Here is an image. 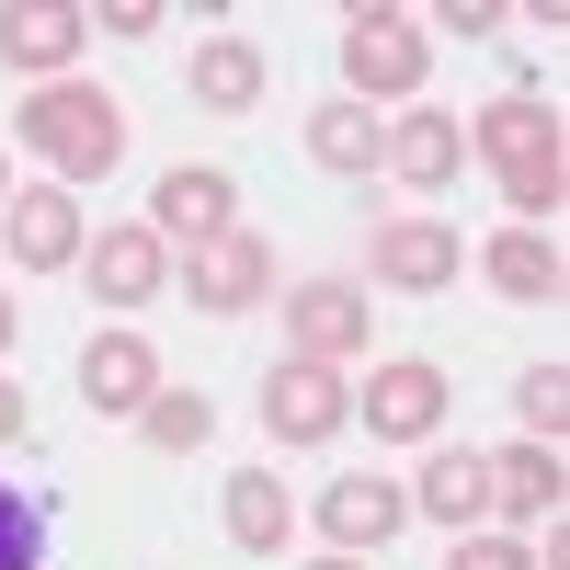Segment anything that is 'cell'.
Instances as JSON below:
<instances>
[{"instance_id": "obj_19", "label": "cell", "mask_w": 570, "mask_h": 570, "mask_svg": "<svg viewBox=\"0 0 570 570\" xmlns=\"http://www.w3.org/2000/svg\"><path fill=\"white\" fill-rule=\"evenodd\" d=\"M285 537H297V502L274 491V468H240V480H228V548H252V559H274Z\"/></svg>"}, {"instance_id": "obj_13", "label": "cell", "mask_w": 570, "mask_h": 570, "mask_svg": "<svg viewBox=\"0 0 570 570\" xmlns=\"http://www.w3.org/2000/svg\"><path fill=\"white\" fill-rule=\"evenodd\" d=\"M285 343H297L308 365H343V354H365V297L354 285H297V297H285Z\"/></svg>"}, {"instance_id": "obj_17", "label": "cell", "mask_w": 570, "mask_h": 570, "mask_svg": "<svg viewBox=\"0 0 570 570\" xmlns=\"http://www.w3.org/2000/svg\"><path fill=\"white\" fill-rule=\"evenodd\" d=\"M389 171L411 183V195H445V183L468 171V137H456V115H400V126H389Z\"/></svg>"}, {"instance_id": "obj_31", "label": "cell", "mask_w": 570, "mask_h": 570, "mask_svg": "<svg viewBox=\"0 0 570 570\" xmlns=\"http://www.w3.org/2000/svg\"><path fill=\"white\" fill-rule=\"evenodd\" d=\"M0 206H12V183H0Z\"/></svg>"}, {"instance_id": "obj_30", "label": "cell", "mask_w": 570, "mask_h": 570, "mask_svg": "<svg viewBox=\"0 0 570 570\" xmlns=\"http://www.w3.org/2000/svg\"><path fill=\"white\" fill-rule=\"evenodd\" d=\"M0 354H12V297H0Z\"/></svg>"}, {"instance_id": "obj_23", "label": "cell", "mask_w": 570, "mask_h": 570, "mask_svg": "<svg viewBox=\"0 0 570 570\" xmlns=\"http://www.w3.org/2000/svg\"><path fill=\"white\" fill-rule=\"evenodd\" d=\"M513 411H525V445H559L570 434V376L559 365H525V376H513Z\"/></svg>"}, {"instance_id": "obj_16", "label": "cell", "mask_w": 570, "mask_h": 570, "mask_svg": "<svg viewBox=\"0 0 570 570\" xmlns=\"http://www.w3.org/2000/svg\"><path fill=\"white\" fill-rule=\"evenodd\" d=\"M559 502H570L559 445H502L491 456V513H513V525H559Z\"/></svg>"}, {"instance_id": "obj_9", "label": "cell", "mask_w": 570, "mask_h": 570, "mask_svg": "<svg viewBox=\"0 0 570 570\" xmlns=\"http://www.w3.org/2000/svg\"><path fill=\"white\" fill-rule=\"evenodd\" d=\"M80 23H91V12H69V0H12V12H0V69H23V80H69Z\"/></svg>"}, {"instance_id": "obj_28", "label": "cell", "mask_w": 570, "mask_h": 570, "mask_svg": "<svg viewBox=\"0 0 570 570\" xmlns=\"http://www.w3.org/2000/svg\"><path fill=\"white\" fill-rule=\"evenodd\" d=\"M23 434V389H12V376H0V445H12Z\"/></svg>"}, {"instance_id": "obj_29", "label": "cell", "mask_w": 570, "mask_h": 570, "mask_svg": "<svg viewBox=\"0 0 570 570\" xmlns=\"http://www.w3.org/2000/svg\"><path fill=\"white\" fill-rule=\"evenodd\" d=\"M308 570H365V559H343V548H331V559H308Z\"/></svg>"}, {"instance_id": "obj_21", "label": "cell", "mask_w": 570, "mask_h": 570, "mask_svg": "<svg viewBox=\"0 0 570 570\" xmlns=\"http://www.w3.org/2000/svg\"><path fill=\"white\" fill-rule=\"evenodd\" d=\"M195 104H217V115H252V104H263V46H240V35L195 46Z\"/></svg>"}, {"instance_id": "obj_1", "label": "cell", "mask_w": 570, "mask_h": 570, "mask_svg": "<svg viewBox=\"0 0 570 570\" xmlns=\"http://www.w3.org/2000/svg\"><path fill=\"white\" fill-rule=\"evenodd\" d=\"M12 137L35 160H58V183H104L126 160V104L104 80H35V104L12 115Z\"/></svg>"}, {"instance_id": "obj_22", "label": "cell", "mask_w": 570, "mask_h": 570, "mask_svg": "<svg viewBox=\"0 0 570 570\" xmlns=\"http://www.w3.org/2000/svg\"><path fill=\"white\" fill-rule=\"evenodd\" d=\"M137 434H149V445H160V456H195V445H206V434H217V411H206V400H195V389H160V400H149V411H137Z\"/></svg>"}, {"instance_id": "obj_2", "label": "cell", "mask_w": 570, "mask_h": 570, "mask_svg": "<svg viewBox=\"0 0 570 570\" xmlns=\"http://www.w3.org/2000/svg\"><path fill=\"white\" fill-rule=\"evenodd\" d=\"M480 149H491V171H502V195L525 206V228L570 206V137H559V115L537 104V91H502V104H480Z\"/></svg>"}, {"instance_id": "obj_5", "label": "cell", "mask_w": 570, "mask_h": 570, "mask_svg": "<svg viewBox=\"0 0 570 570\" xmlns=\"http://www.w3.org/2000/svg\"><path fill=\"white\" fill-rule=\"evenodd\" d=\"M343 422H354V389H343L331 365L285 354V365L263 376V434H274V445H331Z\"/></svg>"}, {"instance_id": "obj_12", "label": "cell", "mask_w": 570, "mask_h": 570, "mask_svg": "<svg viewBox=\"0 0 570 570\" xmlns=\"http://www.w3.org/2000/svg\"><path fill=\"white\" fill-rule=\"evenodd\" d=\"M160 285H171V252L149 240V217L137 228H91V297L104 308H149Z\"/></svg>"}, {"instance_id": "obj_15", "label": "cell", "mask_w": 570, "mask_h": 570, "mask_svg": "<svg viewBox=\"0 0 570 570\" xmlns=\"http://www.w3.org/2000/svg\"><path fill=\"white\" fill-rule=\"evenodd\" d=\"M411 513H434L445 537H468L491 513V456H468V445H434L422 456V480H411Z\"/></svg>"}, {"instance_id": "obj_4", "label": "cell", "mask_w": 570, "mask_h": 570, "mask_svg": "<svg viewBox=\"0 0 570 570\" xmlns=\"http://www.w3.org/2000/svg\"><path fill=\"white\" fill-rule=\"evenodd\" d=\"M228 228H240V183H228V171H206V160L183 171L171 160L149 183V240L160 252H206V240H228Z\"/></svg>"}, {"instance_id": "obj_27", "label": "cell", "mask_w": 570, "mask_h": 570, "mask_svg": "<svg viewBox=\"0 0 570 570\" xmlns=\"http://www.w3.org/2000/svg\"><path fill=\"white\" fill-rule=\"evenodd\" d=\"M434 23H456V35H491V23H513V12H502V0H445Z\"/></svg>"}, {"instance_id": "obj_6", "label": "cell", "mask_w": 570, "mask_h": 570, "mask_svg": "<svg viewBox=\"0 0 570 570\" xmlns=\"http://www.w3.org/2000/svg\"><path fill=\"white\" fill-rule=\"evenodd\" d=\"M354 411H365V434H389V445H422V434L445 422V365H422V354L376 365L365 389H354Z\"/></svg>"}, {"instance_id": "obj_3", "label": "cell", "mask_w": 570, "mask_h": 570, "mask_svg": "<svg viewBox=\"0 0 570 570\" xmlns=\"http://www.w3.org/2000/svg\"><path fill=\"white\" fill-rule=\"evenodd\" d=\"M422 69H434V35H422L411 12H389V0H354V12H343V80H354V104H365V91L400 104V91H422Z\"/></svg>"}, {"instance_id": "obj_26", "label": "cell", "mask_w": 570, "mask_h": 570, "mask_svg": "<svg viewBox=\"0 0 570 570\" xmlns=\"http://www.w3.org/2000/svg\"><path fill=\"white\" fill-rule=\"evenodd\" d=\"M91 23H104V35H160L171 12H160V0H104V12H91Z\"/></svg>"}, {"instance_id": "obj_14", "label": "cell", "mask_w": 570, "mask_h": 570, "mask_svg": "<svg viewBox=\"0 0 570 570\" xmlns=\"http://www.w3.org/2000/svg\"><path fill=\"white\" fill-rule=\"evenodd\" d=\"M376 274H389L400 297L456 285V228H445V217H389V228H376Z\"/></svg>"}, {"instance_id": "obj_11", "label": "cell", "mask_w": 570, "mask_h": 570, "mask_svg": "<svg viewBox=\"0 0 570 570\" xmlns=\"http://www.w3.org/2000/svg\"><path fill=\"white\" fill-rule=\"evenodd\" d=\"M320 525H331V548H343V559H354V548H389V537L411 525V491L376 480V468H354V480L320 491Z\"/></svg>"}, {"instance_id": "obj_10", "label": "cell", "mask_w": 570, "mask_h": 570, "mask_svg": "<svg viewBox=\"0 0 570 570\" xmlns=\"http://www.w3.org/2000/svg\"><path fill=\"white\" fill-rule=\"evenodd\" d=\"M80 400L91 411H115V422H137L160 400V354L137 343V331H104V343H80Z\"/></svg>"}, {"instance_id": "obj_20", "label": "cell", "mask_w": 570, "mask_h": 570, "mask_svg": "<svg viewBox=\"0 0 570 570\" xmlns=\"http://www.w3.org/2000/svg\"><path fill=\"white\" fill-rule=\"evenodd\" d=\"M308 160L320 171H376V160H389V126H376L365 104H320L308 115Z\"/></svg>"}, {"instance_id": "obj_18", "label": "cell", "mask_w": 570, "mask_h": 570, "mask_svg": "<svg viewBox=\"0 0 570 570\" xmlns=\"http://www.w3.org/2000/svg\"><path fill=\"white\" fill-rule=\"evenodd\" d=\"M491 285H502L513 308H559L570 263H559V240H548V228H502V240H491Z\"/></svg>"}, {"instance_id": "obj_8", "label": "cell", "mask_w": 570, "mask_h": 570, "mask_svg": "<svg viewBox=\"0 0 570 570\" xmlns=\"http://www.w3.org/2000/svg\"><path fill=\"white\" fill-rule=\"evenodd\" d=\"M274 285V252L252 240V228H228V240H206V252H183V297L195 308H217V320H240L252 297Z\"/></svg>"}, {"instance_id": "obj_24", "label": "cell", "mask_w": 570, "mask_h": 570, "mask_svg": "<svg viewBox=\"0 0 570 570\" xmlns=\"http://www.w3.org/2000/svg\"><path fill=\"white\" fill-rule=\"evenodd\" d=\"M0 570H46V491L0 480Z\"/></svg>"}, {"instance_id": "obj_25", "label": "cell", "mask_w": 570, "mask_h": 570, "mask_svg": "<svg viewBox=\"0 0 570 570\" xmlns=\"http://www.w3.org/2000/svg\"><path fill=\"white\" fill-rule=\"evenodd\" d=\"M445 570H537L525 548H513V537H456V559Z\"/></svg>"}, {"instance_id": "obj_7", "label": "cell", "mask_w": 570, "mask_h": 570, "mask_svg": "<svg viewBox=\"0 0 570 570\" xmlns=\"http://www.w3.org/2000/svg\"><path fill=\"white\" fill-rule=\"evenodd\" d=\"M0 240H12V263H23V274L80 263V195H69V183H23V195L0 206Z\"/></svg>"}]
</instances>
